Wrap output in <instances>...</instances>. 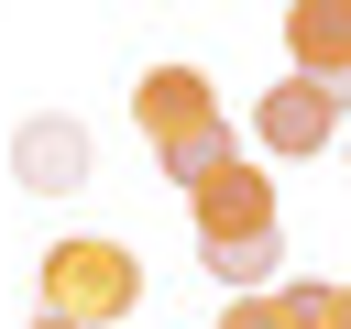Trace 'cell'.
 <instances>
[{
  "mask_svg": "<svg viewBox=\"0 0 351 329\" xmlns=\"http://www.w3.org/2000/svg\"><path fill=\"white\" fill-rule=\"evenodd\" d=\"M285 55H296V77L329 88L340 121H351V0H296V11H285Z\"/></svg>",
  "mask_w": 351,
  "mask_h": 329,
  "instance_id": "4",
  "label": "cell"
},
{
  "mask_svg": "<svg viewBox=\"0 0 351 329\" xmlns=\"http://www.w3.org/2000/svg\"><path fill=\"white\" fill-rule=\"evenodd\" d=\"M329 132H340V99H329V88H307V77H285V88H263V99H252V143H263L274 164L329 154Z\"/></svg>",
  "mask_w": 351,
  "mask_h": 329,
  "instance_id": "3",
  "label": "cell"
},
{
  "mask_svg": "<svg viewBox=\"0 0 351 329\" xmlns=\"http://www.w3.org/2000/svg\"><path fill=\"white\" fill-rule=\"evenodd\" d=\"M186 208H197V252H208V241H263V230H285V219H274V175H252V164L208 175Z\"/></svg>",
  "mask_w": 351,
  "mask_h": 329,
  "instance_id": "5",
  "label": "cell"
},
{
  "mask_svg": "<svg viewBox=\"0 0 351 329\" xmlns=\"http://www.w3.org/2000/svg\"><path fill=\"white\" fill-rule=\"evenodd\" d=\"M197 263H208L230 296H263V285H274V263H285V230H263V241H208Z\"/></svg>",
  "mask_w": 351,
  "mask_h": 329,
  "instance_id": "7",
  "label": "cell"
},
{
  "mask_svg": "<svg viewBox=\"0 0 351 329\" xmlns=\"http://www.w3.org/2000/svg\"><path fill=\"white\" fill-rule=\"evenodd\" d=\"M285 307L307 329H351V285H285Z\"/></svg>",
  "mask_w": 351,
  "mask_h": 329,
  "instance_id": "8",
  "label": "cell"
},
{
  "mask_svg": "<svg viewBox=\"0 0 351 329\" xmlns=\"http://www.w3.org/2000/svg\"><path fill=\"white\" fill-rule=\"evenodd\" d=\"M33 274H44V318H77V329H110L143 307V263L121 241H55Z\"/></svg>",
  "mask_w": 351,
  "mask_h": 329,
  "instance_id": "1",
  "label": "cell"
},
{
  "mask_svg": "<svg viewBox=\"0 0 351 329\" xmlns=\"http://www.w3.org/2000/svg\"><path fill=\"white\" fill-rule=\"evenodd\" d=\"M132 121H143V143H154V154H176V143L219 132V99H208V77H197V66H143Z\"/></svg>",
  "mask_w": 351,
  "mask_h": 329,
  "instance_id": "2",
  "label": "cell"
},
{
  "mask_svg": "<svg viewBox=\"0 0 351 329\" xmlns=\"http://www.w3.org/2000/svg\"><path fill=\"white\" fill-rule=\"evenodd\" d=\"M11 164H22V186L66 197V186H88V132H77V121H22Z\"/></svg>",
  "mask_w": 351,
  "mask_h": 329,
  "instance_id": "6",
  "label": "cell"
},
{
  "mask_svg": "<svg viewBox=\"0 0 351 329\" xmlns=\"http://www.w3.org/2000/svg\"><path fill=\"white\" fill-rule=\"evenodd\" d=\"M219 329H307V318H296L285 296H230V307H219Z\"/></svg>",
  "mask_w": 351,
  "mask_h": 329,
  "instance_id": "9",
  "label": "cell"
},
{
  "mask_svg": "<svg viewBox=\"0 0 351 329\" xmlns=\"http://www.w3.org/2000/svg\"><path fill=\"white\" fill-rule=\"evenodd\" d=\"M33 329H77V318H33Z\"/></svg>",
  "mask_w": 351,
  "mask_h": 329,
  "instance_id": "10",
  "label": "cell"
}]
</instances>
